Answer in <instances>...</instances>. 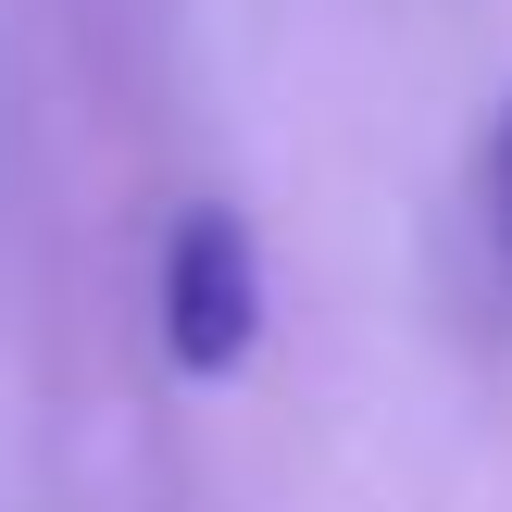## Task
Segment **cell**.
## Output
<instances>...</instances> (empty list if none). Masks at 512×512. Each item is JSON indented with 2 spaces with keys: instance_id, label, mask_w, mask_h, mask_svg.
I'll return each mask as SVG.
<instances>
[{
  "instance_id": "cell-2",
  "label": "cell",
  "mask_w": 512,
  "mask_h": 512,
  "mask_svg": "<svg viewBox=\"0 0 512 512\" xmlns=\"http://www.w3.org/2000/svg\"><path fill=\"white\" fill-rule=\"evenodd\" d=\"M488 225H500V263H512V100H500V138H488Z\"/></svg>"
},
{
  "instance_id": "cell-1",
  "label": "cell",
  "mask_w": 512,
  "mask_h": 512,
  "mask_svg": "<svg viewBox=\"0 0 512 512\" xmlns=\"http://www.w3.org/2000/svg\"><path fill=\"white\" fill-rule=\"evenodd\" d=\"M150 300H163L175 375H238L250 350H263V250H250V225L225 213V200H188V213L163 225Z\"/></svg>"
}]
</instances>
